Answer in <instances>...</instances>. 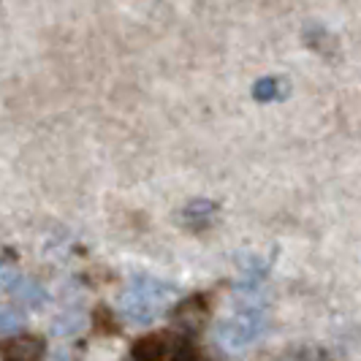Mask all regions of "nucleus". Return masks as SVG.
<instances>
[{"label": "nucleus", "mask_w": 361, "mask_h": 361, "mask_svg": "<svg viewBox=\"0 0 361 361\" xmlns=\"http://www.w3.org/2000/svg\"><path fill=\"white\" fill-rule=\"evenodd\" d=\"M177 296V286L158 277H136L120 296V310L130 324L145 326L155 321Z\"/></svg>", "instance_id": "f257e3e1"}, {"label": "nucleus", "mask_w": 361, "mask_h": 361, "mask_svg": "<svg viewBox=\"0 0 361 361\" xmlns=\"http://www.w3.org/2000/svg\"><path fill=\"white\" fill-rule=\"evenodd\" d=\"M196 348L188 337L174 334V331H158L136 340L130 348V359L136 361H182V359H196Z\"/></svg>", "instance_id": "f03ea898"}, {"label": "nucleus", "mask_w": 361, "mask_h": 361, "mask_svg": "<svg viewBox=\"0 0 361 361\" xmlns=\"http://www.w3.org/2000/svg\"><path fill=\"white\" fill-rule=\"evenodd\" d=\"M267 329H269L267 315L261 310H247V312H239V315L228 318L226 324L220 326V340L228 348H245L253 340H258Z\"/></svg>", "instance_id": "7ed1b4c3"}, {"label": "nucleus", "mask_w": 361, "mask_h": 361, "mask_svg": "<svg viewBox=\"0 0 361 361\" xmlns=\"http://www.w3.org/2000/svg\"><path fill=\"white\" fill-rule=\"evenodd\" d=\"M171 318H174V324L185 329V331H196L204 326V321L209 318V302L204 299V296H188V299H182L174 305L171 310Z\"/></svg>", "instance_id": "20e7f679"}, {"label": "nucleus", "mask_w": 361, "mask_h": 361, "mask_svg": "<svg viewBox=\"0 0 361 361\" xmlns=\"http://www.w3.org/2000/svg\"><path fill=\"white\" fill-rule=\"evenodd\" d=\"M215 217H217V204L209 199H193L180 209V223L188 231H193V234L207 231L215 223Z\"/></svg>", "instance_id": "39448f33"}, {"label": "nucleus", "mask_w": 361, "mask_h": 361, "mask_svg": "<svg viewBox=\"0 0 361 361\" xmlns=\"http://www.w3.org/2000/svg\"><path fill=\"white\" fill-rule=\"evenodd\" d=\"M47 353V345L44 340H38V337H30V334H25V337H6V343L0 348V359L3 361H36L41 359Z\"/></svg>", "instance_id": "423d86ee"}, {"label": "nucleus", "mask_w": 361, "mask_h": 361, "mask_svg": "<svg viewBox=\"0 0 361 361\" xmlns=\"http://www.w3.org/2000/svg\"><path fill=\"white\" fill-rule=\"evenodd\" d=\"M305 44H307L312 52H318L321 57H329V60H334L337 54H340V44H337V38L331 36L329 30H326L324 25H307L305 27Z\"/></svg>", "instance_id": "0eeeda50"}, {"label": "nucleus", "mask_w": 361, "mask_h": 361, "mask_svg": "<svg viewBox=\"0 0 361 361\" xmlns=\"http://www.w3.org/2000/svg\"><path fill=\"white\" fill-rule=\"evenodd\" d=\"M242 267H245V274H242V288H255L267 271L271 269V258H258V255H245L242 258Z\"/></svg>", "instance_id": "6e6552de"}, {"label": "nucleus", "mask_w": 361, "mask_h": 361, "mask_svg": "<svg viewBox=\"0 0 361 361\" xmlns=\"http://www.w3.org/2000/svg\"><path fill=\"white\" fill-rule=\"evenodd\" d=\"M283 92H286V79H277V76H261L253 85V98L258 104H271Z\"/></svg>", "instance_id": "1a4fd4ad"}, {"label": "nucleus", "mask_w": 361, "mask_h": 361, "mask_svg": "<svg viewBox=\"0 0 361 361\" xmlns=\"http://www.w3.org/2000/svg\"><path fill=\"white\" fill-rule=\"evenodd\" d=\"M6 290H14V293L19 296V302H27L30 307H41V305H44V299H47L44 288H38L33 280H22V277H17V280H14Z\"/></svg>", "instance_id": "9d476101"}, {"label": "nucleus", "mask_w": 361, "mask_h": 361, "mask_svg": "<svg viewBox=\"0 0 361 361\" xmlns=\"http://www.w3.org/2000/svg\"><path fill=\"white\" fill-rule=\"evenodd\" d=\"M25 326V315L14 307H3L0 312V334L3 337H11V334H19Z\"/></svg>", "instance_id": "9b49d317"}, {"label": "nucleus", "mask_w": 361, "mask_h": 361, "mask_svg": "<svg viewBox=\"0 0 361 361\" xmlns=\"http://www.w3.org/2000/svg\"><path fill=\"white\" fill-rule=\"evenodd\" d=\"M79 326H82V318H79V315H63V318L54 321L52 329H54V334H63V337H66V334H73Z\"/></svg>", "instance_id": "f8f14e48"}]
</instances>
